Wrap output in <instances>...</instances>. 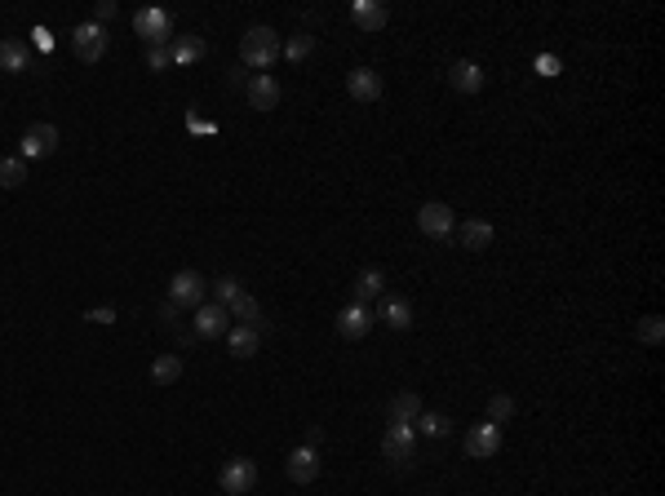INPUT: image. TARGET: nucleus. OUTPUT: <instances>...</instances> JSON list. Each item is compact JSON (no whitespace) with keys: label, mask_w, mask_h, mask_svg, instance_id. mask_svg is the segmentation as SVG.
Listing matches in <instances>:
<instances>
[{"label":"nucleus","mask_w":665,"mask_h":496,"mask_svg":"<svg viewBox=\"0 0 665 496\" xmlns=\"http://www.w3.org/2000/svg\"><path fill=\"white\" fill-rule=\"evenodd\" d=\"M279 54H284V41H279L275 27H248V32L240 36V63H244V67L266 72V67L279 63Z\"/></svg>","instance_id":"obj_1"},{"label":"nucleus","mask_w":665,"mask_h":496,"mask_svg":"<svg viewBox=\"0 0 665 496\" xmlns=\"http://www.w3.org/2000/svg\"><path fill=\"white\" fill-rule=\"evenodd\" d=\"M134 32L147 41V50H164L169 36H173V19H169V10H138Z\"/></svg>","instance_id":"obj_2"},{"label":"nucleus","mask_w":665,"mask_h":496,"mask_svg":"<svg viewBox=\"0 0 665 496\" xmlns=\"http://www.w3.org/2000/svg\"><path fill=\"white\" fill-rule=\"evenodd\" d=\"M204 297H209L204 275H195V271H178V275L169 279V301H173L178 310H187V306H204Z\"/></svg>","instance_id":"obj_3"},{"label":"nucleus","mask_w":665,"mask_h":496,"mask_svg":"<svg viewBox=\"0 0 665 496\" xmlns=\"http://www.w3.org/2000/svg\"><path fill=\"white\" fill-rule=\"evenodd\" d=\"M253 483H257V465H253L248 456L226 461V465H222V474H218V487H222L226 496H248V492H253Z\"/></svg>","instance_id":"obj_4"},{"label":"nucleus","mask_w":665,"mask_h":496,"mask_svg":"<svg viewBox=\"0 0 665 496\" xmlns=\"http://www.w3.org/2000/svg\"><path fill=\"white\" fill-rule=\"evenodd\" d=\"M453 226H457V217H453V209H448V204L426 200V204L417 209V231H422V235H431V240H448V235H453Z\"/></svg>","instance_id":"obj_5"},{"label":"nucleus","mask_w":665,"mask_h":496,"mask_svg":"<svg viewBox=\"0 0 665 496\" xmlns=\"http://www.w3.org/2000/svg\"><path fill=\"white\" fill-rule=\"evenodd\" d=\"M382 456H386L391 465H409V461L417 456V430H413V425H391V430L382 434Z\"/></svg>","instance_id":"obj_6"},{"label":"nucleus","mask_w":665,"mask_h":496,"mask_svg":"<svg viewBox=\"0 0 665 496\" xmlns=\"http://www.w3.org/2000/svg\"><path fill=\"white\" fill-rule=\"evenodd\" d=\"M466 456H475V461H488V456H497L501 452V425H493V421H479V425H470L466 430Z\"/></svg>","instance_id":"obj_7"},{"label":"nucleus","mask_w":665,"mask_h":496,"mask_svg":"<svg viewBox=\"0 0 665 496\" xmlns=\"http://www.w3.org/2000/svg\"><path fill=\"white\" fill-rule=\"evenodd\" d=\"M191 332H195V337H204V341L226 337V332H231V315H226V306H218V301L195 306V324H191Z\"/></svg>","instance_id":"obj_8"},{"label":"nucleus","mask_w":665,"mask_h":496,"mask_svg":"<svg viewBox=\"0 0 665 496\" xmlns=\"http://www.w3.org/2000/svg\"><path fill=\"white\" fill-rule=\"evenodd\" d=\"M72 50H76L80 63H98V58L107 54V32H103L98 23H80V27L72 32Z\"/></svg>","instance_id":"obj_9"},{"label":"nucleus","mask_w":665,"mask_h":496,"mask_svg":"<svg viewBox=\"0 0 665 496\" xmlns=\"http://www.w3.org/2000/svg\"><path fill=\"white\" fill-rule=\"evenodd\" d=\"M279 98H284V94H279V80H275V76H266V72H262V76L244 80V103H248L253 111H275V107H279Z\"/></svg>","instance_id":"obj_10"},{"label":"nucleus","mask_w":665,"mask_h":496,"mask_svg":"<svg viewBox=\"0 0 665 496\" xmlns=\"http://www.w3.org/2000/svg\"><path fill=\"white\" fill-rule=\"evenodd\" d=\"M54 151H58V129H54V125L41 120V125H32V129L23 134V160H27V164H32V160H50Z\"/></svg>","instance_id":"obj_11"},{"label":"nucleus","mask_w":665,"mask_h":496,"mask_svg":"<svg viewBox=\"0 0 665 496\" xmlns=\"http://www.w3.org/2000/svg\"><path fill=\"white\" fill-rule=\"evenodd\" d=\"M284 474H288L293 483H302V487H306V483H315V478H319V452H315V447H306V443H302V447H293V452L284 456Z\"/></svg>","instance_id":"obj_12"},{"label":"nucleus","mask_w":665,"mask_h":496,"mask_svg":"<svg viewBox=\"0 0 665 496\" xmlns=\"http://www.w3.org/2000/svg\"><path fill=\"white\" fill-rule=\"evenodd\" d=\"M369 328H373V310H369V306H360V301L342 306V315H338V332H342L347 341L369 337Z\"/></svg>","instance_id":"obj_13"},{"label":"nucleus","mask_w":665,"mask_h":496,"mask_svg":"<svg viewBox=\"0 0 665 496\" xmlns=\"http://www.w3.org/2000/svg\"><path fill=\"white\" fill-rule=\"evenodd\" d=\"M347 94L355 103H378L382 98V76L369 72V67H355V72H347Z\"/></svg>","instance_id":"obj_14"},{"label":"nucleus","mask_w":665,"mask_h":496,"mask_svg":"<svg viewBox=\"0 0 665 496\" xmlns=\"http://www.w3.org/2000/svg\"><path fill=\"white\" fill-rule=\"evenodd\" d=\"M373 297H386V271L382 266H364L360 275H355V284H351V301H373Z\"/></svg>","instance_id":"obj_15"},{"label":"nucleus","mask_w":665,"mask_h":496,"mask_svg":"<svg viewBox=\"0 0 665 496\" xmlns=\"http://www.w3.org/2000/svg\"><path fill=\"white\" fill-rule=\"evenodd\" d=\"M351 23L364 27V32H382L391 23L386 5H378V0H351Z\"/></svg>","instance_id":"obj_16"},{"label":"nucleus","mask_w":665,"mask_h":496,"mask_svg":"<svg viewBox=\"0 0 665 496\" xmlns=\"http://www.w3.org/2000/svg\"><path fill=\"white\" fill-rule=\"evenodd\" d=\"M448 85H453L457 94H479V89H484V67L470 63V58H462V63L448 67Z\"/></svg>","instance_id":"obj_17"},{"label":"nucleus","mask_w":665,"mask_h":496,"mask_svg":"<svg viewBox=\"0 0 665 496\" xmlns=\"http://www.w3.org/2000/svg\"><path fill=\"white\" fill-rule=\"evenodd\" d=\"M373 319H382L386 328H395V332H404V328H413V306H409L404 297H391V293H386Z\"/></svg>","instance_id":"obj_18"},{"label":"nucleus","mask_w":665,"mask_h":496,"mask_svg":"<svg viewBox=\"0 0 665 496\" xmlns=\"http://www.w3.org/2000/svg\"><path fill=\"white\" fill-rule=\"evenodd\" d=\"M422 412H426V408H422V394H417V390H400V394L391 399V408H386L391 425H413Z\"/></svg>","instance_id":"obj_19"},{"label":"nucleus","mask_w":665,"mask_h":496,"mask_svg":"<svg viewBox=\"0 0 665 496\" xmlns=\"http://www.w3.org/2000/svg\"><path fill=\"white\" fill-rule=\"evenodd\" d=\"M0 72H10V76L32 72V50H27V41H0Z\"/></svg>","instance_id":"obj_20"},{"label":"nucleus","mask_w":665,"mask_h":496,"mask_svg":"<svg viewBox=\"0 0 665 496\" xmlns=\"http://www.w3.org/2000/svg\"><path fill=\"white\" fill-rule=\"evenodd\" d=\"M209 54V45H204V36H178V41H169V63L173 67H187V63H200Z\"/></svg>","instance_id":"obj_21"},{"label":"nucleus","mask_w":665,"mask_h":496,"mask_svg":"<svg viewBox=\"0 0 665 496\" xmlns=\"http://www.w3.org/2000/svg\"><path fill=\"white\" fill-rule=\"evenodd\" d=\"M493 240H497L493 222H484V217H470V222H462V248H470V253H484V248H493Z\"/></svg>","instance_id":"obj_22"},{"label":"nucleus","mask_w":665,"mask_h":496,"mask_svg":"<svg viewBox=\"0 0 665 496\" xmlns=\"http://www.w3.org/2000/svg\"><path fill=\"white\" fill-rule=\"evenodd\" d=\"M226 315H231V319H240L244 328H257V332L266 328V319H262V306H257V297H253V293H240V297L226 306Z\"/></svg>","instance_id":"obj_23"},{"label":"nucleus","mask_w":665,"mask_h":496,"mask_svg":"<svg viewBox=\"0 0 665 496\" xmlns=\"http://www.w3.org/2000/svg\"><path fill=\"white\" fill-rule=\"evenodd\" d=\"M257 341H262L257 328H244V324H235V328L226 332V346H231L235 359H253V355H257Z\"/></svg>","instance_id":"obj_24"},{"label":"nucleus","mask_w":665,"mask_h":496,"mask_svg":"<svg viewBox=\"0 0 665 496\" xmlns=\"http://www.w3.org/2000/svg\"><path fill=\"white\" fill-rule=\"evenodd\" d=\"M23 182H27V160L23 156H5V160H0V187L19 191Z\"/></svg>","instance_id":"obj_25"},{"label":"nucleus","mask_w":665,"mask_h":496,"mask_svg":"<svg viewBox=\"0 0 665 496\" xmlns=\"http://www.w3.org/2000/svg\"><path fill=\"white\" fill-rule=\"evenodd\" d=\"M182 377V355H160L156 363H151V381L156 385H173Z\"/></svg>","instance_id":"obj_26"},{"label":"nucleus","mask_w":665,"mask_h":496,"mask_svg":"<svg viewBox=\"0 0 665 496\" xmlns=\"http://www.w3.org/2000/svg\"><path fill=\"white\" fill-rule=\"evenodd\" d=\"M413 430H422L426 439H448V434H453V421H448L444 412H422V416L413 421Z\"/></svg>","instance_id":"obj_27"},{"label":"nucleus","mask_w":665,"mask_h":496,"mask_svg":"<svg viewBox=\"0 0 665 496\" xmlns=\"http://www.w3.org/2000/svg\"><path fill=\"white\" fill-rule=\"evenodd\" d=\"M634 337H638L643 346H661V337H665V319H661V315H643V319L634 324Z\"/></svg>","instance_id":"obj_28"},{"label":"nucleus","mask_w":665,"mask_h":496,"mask_svg":"<svg viewBox=\"0 0 665 496\" xmlns=\"http://www.w3.org/2000/svg\"><path fill=\"white\" fill-rule=\"evenodd\" d=\"M510 416H515V399H510L506 390H497V394L488 399V416H484V421H493V425H506Z\"/></svg>","instance_id":"obj_29"},{"label":"nucleus","mask_w":665,"mask_h":496,"mask_svg":"<svg viewBox=\"0 0 665 496\" xmlns=\"http://www.w3.org/2000/svg\"><path fill=\"white\" fill-rule=\"evenodd\" d=\"M240 293H244V284H240L235 275H218V279H213V301H218V306H231Z\"/></svg>","instance_id":"obj_30"},{"label":"nucleus","mask_w":665,"mask_h":496,"mask_svg":"<svg viewBox=\"0 0 665 496\" xmlns=\"http://www.w3.org/2000/svg\"><path fill=\"white\" fill-rule=\"evenodd\" d=\"M310 50H315V36H310V32H297V36L284 45V58H288V63H306Z\"/></svg>","instance_id":"obj_31"},{"label":"nucleus","mask_w":665,"mask_h":496,"mask_svg":"<svg viewBox=\"0 0 665 496\" xmlns=\"http://www.w3.org/2000/svg\"><path fill=\"white\" fill-rule=\"evenodd\" d=\"M164 67H173L169 63V45L164 50H147V72H164Z\"/></svg>","instance_id":"obj_32"},{"label":"nucleus","mask_w":665,"mask_h":496,"mask_svg":"<svg viewBox=\"0 0 665 496\" xmlns=\"http://www.w3.org/2000/svg\"><path fill=\"white\" fill-rule=\"evenodd\" d=\"M111 19H116V0H98V5H94V19H89V23H98V27H103V23H111Z\"/></svg>","instance_id":"obj_33"},{"label":"nucleus","mask_w":665,"mask_h":496,"mask_svg":"<svg viewBox=\"0 0 665 496\" xmlns=\"http://www.w3.org/2000/svg\"><path fill=\"white\" fill-rule=\"evenodd\" d=\"M187 125H191V134H218V125H213V120H204L200 111H191V116H187Z\"/></svg>","instance_id":"obj_34"},{"label":"nucleus","mask_w":665,"mask_h":496,"mask_svg":"<svg viewBox=\"0 0 665 496\" xmlns=\"http://www.w3.org/2000/svg\"><path fill=\"white\" fill-rule=\"evenodd\" d=\"M85 319L89 324H116V310L111 306H94V310H85Z\"/></svg>","instance_id":"obj_35"},{"label":"nucleus","mask_w":665,"mask_h":496,"mask_svg":"<svg viewBox=\"0 0 665 496\" xmlns=\"http://www.w3.org/2000/svg\"><path fill=\"white\" fill-rule=\"evenodd\" d=\"M537 72H541V76H559V58H554V54H541V58H537Z\"/></svg>","instance_id":"obj_36"},{"label":"nucleus","mask_w":665,"mask_h":496,"mask_svg":"<svg viewBox=\"0 0 665 496\" xmlns=\"http://www.w3.org/2000/svg\"><path fill=\"white\" fill-rule=\"evenodd\" d=\"M160 319H164V328H178V306L164 301V306H160Z\"/></svg>","instance_id":"obj_37"},{"label":"nucleus","mask_w":665,"mask_h":496,"mask_svg":"<svg viewBox=\"0 0 665 496\" xmlns=\"http://www.w3.org/2000/svg\"><path fill=\"white\" fill-rule=\"evenodd\" d=\"M319 443H324V430H319V425H310V430H306V447H315V452H319Z\"/></svg>","instance_id":"obj_38"},{"label":"nucleus","mask_w":665,"mask_h":496,"mask_svg":"<svg viewBox=\"0 0 665 496\" xmlns=\"http://www.w3.org/2000/svg\"><path fill=\"white\" fill-rule=\"evenodd\" d=\"M32 36H36V45H41V50H50V45H54V41H50V32H45V27H36V32H32Z\"/></svg>","instance_id":"obj_39"}]
</instances>
